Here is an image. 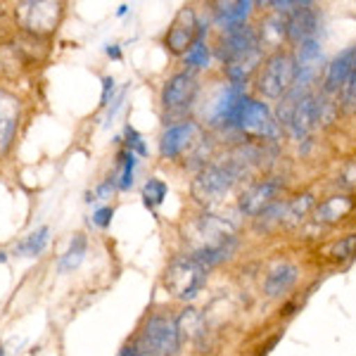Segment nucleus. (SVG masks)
<instances>
[{
    "instance_id": "nucleus-1",
    "label": "nucleus",
    "mask_w": 356,
    "mask_h": 356,
    "mask_svg": "<svg viewBox=\"0 0 356 356\" xmlns=\"http://www.w3.org/2000/svg\"><path fill=\"white\" fill-rule=\"evenodd\" d=\"M247 164H250L247 154L245 157H235L233 154L231 159H223V162H219V164L204 166L193 183L195 197L202 200V202H216L223 193L231 191L238 178L245 176Z\"/></svg>"
},
{
    "instance_id": "nucleus-2",
    "label": "nucleus",
    "mask_w": 356,
    "mask_h": 356,
    "mask_svg": "<svg viewBox=\"0 0 356 356\" xmlns=\"http://www.w3.org/2000/svg\"><path fill=\"white\" fill-rule=\"evenodd\" d=\"M178 347H181V335H178L176 321L164 318V316L147 318L136 342L138 356H174Z\"/></svg>"
},
{
    "instance_id": "nucleus-3",
    "label": "nucleus",
    "mask_w": 356,
    "mask_h": 356,
    "mask_svg": "<svg viewBox=\"0 0 356 356\" xmlns=\"http://www.w3.org/2000/svg\"><path fill=\"white\" fill-rule=\"evenodd\" d=\"M207 283V268L191 257H178L164 273V288L181 302H191L200 295Z\"/></svg>"
},
{
    "instance_id": "nucleus-4",
    "label": "nucleus",
    "mask_w": 356,
    "mask_h": 356,
    "mask_svg": "<svg viewBox=\"0 0 356 356\" xmlns=\"http://www.w3.org/2000/svg\"><path fill=\"white\" fill-rule=\"evenodd\" d=\"M297 76V67H295V55L290 53H273L266 60V65L261 67L259 79H257V88L264 97L268 100H280L288 90L292 88Z\"/></svg>"
},
{
    "instance_id": "nucleus-5",
    "label": "nucleus",
    "mask_w": 356,
    "mask_h": 356,
    "mask_svg": "<svg viewBox=\"0 0 356 356\" xmlns=\"http://www.w3.org/2000/svg\"><path fill=\"white\" fill-rule=\"evenodd\" d=\"M17 19L22 29L31 36H48L62 19V3L55 0H31L17 5Z\"/></svg>"
},
{
    "instance_id": "nucleus-6",
    "label": "nucleus",
    "mask_w": 356,
    "mask_h": 356,
    "mask_svg": "<svg viewBox=\"0 0 356 356\" xmlns=\"http://www.w3.org/2000/svg\"><path fill=\"white\" fill-rule=\"evenodd\" d=\"M233 129H240L250 136L257 138H278L280 129L278 122L273 119L268 105H264L261 100H254V97L245 95V100L240 102L238 117H235V126Z\"/></svg>"
},
{
    "instance_id": "nucleus-7",
    "label": "nucleus",
    "mask_w": 356,
    "mask_h": 356,
    "mask_svg": "<svg viewBox=\"0 0 356 356\" xmlns=\"http://www.w3.org/2000/svg\"><path fill=\"white\" fill-rule=\"evenodd\" d=\"M197 38H204V26L197 24L195 13L191 8H183L181 13L176 15L171 29L166 31V38H164L166 48L176 55H183L191 50V45L197 41Z\"/></svg>"
},
{
    "instance_id": "nucleus-8",
    "label": "nucleus",
    "mask_w": 356,
    "mask_h": 356,
    "mask_svg": "<svg viewBox=\"0 0 356 356\" xmlns=\"http://www.w3.org/2000/svg\"><path fill=\"white\" fill-rule=\"evenodd\" d=\"M323 48H321L318 38H312V41H304L297 48L295 55V67H297V76H295V88L307 90L309 86L314 83V79L318 76V72L323 69Z\"/></svg>"
},
{
    "instance_id": "nucleus-9",
    "label": "nucleus",
    "mask_w": 356,
    "mask_h": 356,
    "mask_svg": "<svg viewBox=\"0 0 356 356\" xmlns=\"http://www.w3.org/2000/svg\"><path fill=\"white\" fill-rule=\"evenodd\" d=\"M195 95H197V76H195L193 72H181L164 83L162 105H164V110H171V112L186 110V107H191Z\"/></svg>"
},
{
    "instance_id": "nucleus-10",
    "label": "nucleus",
    "mask_w": 356,
    "mask_h": 356,
    "mask_svg": "<svg viewBox=\"0 0 356 356\" xmlns=\"http://www.w3.org/2000/svg\"><path fill=\"white\" fill-rule=\"evenodd\" d=\"M195 138H197V124L195 122H181L174 126H166L162 138H159V152L166 159H176L188 147H193Z\"/></svg>"
},
{
    "instance_id": "nucleus-11",
    "label": "nucleus",
    "mask_w": 356,
    "mask_h": 356,
    "mask_svg": "<svg viewBox=\"0 0 356 356\" xmlns=\"http://www.w3.org/2000/svg\"><path fill=\"white\" fill-rule=\"evenodd\" d=\"M19 117H22V102L13 93L0 88V157L13 145L17 129H19Z\"/></svg>"
},
{
    "instance_id": "nucleus-12",
    "label": "nucleus",
    "mask_w": 356,
    "mask_h": 356,
    "mask_svg": "<svg viewBox=\"0 0 356 356\" xmlns=\"http://www.w3.org/2000/svg\"><path fill=\"white\" fill-rule=\"evenodd\" d=\"M285 31H288L290 41L295 43H304L316 38V31H318V10L314 8V3H307L304 8L295 10L285 19Z\"/></svg>"
},
{
    "instance_id": "nucleus-13",
    "label": "nucleus",
    "mask_w": 356,
    "mask_h": 356,
    "mask_svg": "<svg viewBox=\"0 0 356 356\" xmlns=\"http://www.w3.org/2000/svg\"><path fill=\"white\" fill-rule=\"evenodd\" d=\"M278 191H280V186L275 181L254 183V186L247 188V191L243 193V197H240V209L250 216H259L264 209H268V207L273 204Z\"/></svg>"
},
{
    "instance_id": "nucleus-14",
    "label": "nucleus",
    "mask_w": 356,
    "mask_h": 356,
    "mask_svg": "<svg viewBox=\"0 0 356 356\" xmlns=\"http://www.w3.org/2000/svg\"><path fill=\"white\" fill-rule=\"evenodd\" d=\"M354 60H356V48H347L344 53H340L330 62L328 72H325V83H323L325 95L337 93V90H342L344 86H347L349 76H352V69H354Z\"/></svg>"
},
{
    "instance_id": "nucleus-15",
    "label": "nucleus",
    "mask_w": 356,
    "mask_h": 356,
    "mask_svg": "<svg viewBox=\"0 0 356 356\" xmlns=\"http://www.w3.org/2000/svg\"><path fill=\"white\" fill-rule=\"evenodd\" d=\"M316 126H318V117H316V95L307 93L300 102H297L295 114H292L288 129L292 131V136H295L297 140H304Z\"/></svg>"
},
{
    "instance_id": "nucleus-16",
    "label": "nucleus",
    "mask_w": 356,
    "mask_h": 356,
    "mask_svg": "<svg viewBox=\"0 0 356 356\" xmlns=\"http://www.w3.org/2000/svg\"><path fill=\"white\" fill-rule=\"evenodd\" d=\"M297 275H300L297 266H292V264H285V261L278 264V266H273L271 271H268L266 280H264V292H266L271 300L288 295V292L295 288Z\"/></svg>"
},
{
    "instance_id": "nucleus-17",
    "label": "nucleus",
    "mask_w": 356,
    "mask_h": 356,
    "mask_svg": "<svg viewBox=\"0 0 356 356\" xmlns=\"http://www.w3.org/2000/svg\"><path fill=\"white\" fill-rule=\"evenodd\" d=\"M216 8H219L214 13L216 26H219L221 31H231V29L245 24L252 8H254V3H247V0H243V3H219Z\"/></svg>"
},
{
    "instance_id": "nucleus-18",
    "label": "nucleus",
    "mask_w": 356,
    "mask_h": 356,
    "mask_svg": "<svg viewBox=\"0 0 356 356\" xmlns=\"http://www.w3.org/2000/svg\"><path fill=\"white\" fill-rule=\"evenodd\" d=\"M26 67H29L26 45L22 43L0 45V74H5V76H19Z\"/></svg>"
},
{
    "instance_id": "nucleus-19",
    "label": "nucleus",
    "mask_w": 356,
    "mask_h": 356,
    "mask_svg": "<svg viewBox=\"0 0 356 356\" xmlns=\"http://www.w3.org/2000/svg\"><path fill=\"white\" fill-rule=\"evenodd\" d=\"M48 243H50V228L41 226V228H36L33 233H29L22 243L15 245V254L24 257V259H33V257L43 254V250L48 247Z\"/></svg>"
},
{
    "instance_id": "nucleus-20",
    "label": "nucleus",
    "mask_w": 356,
    "mask_h": 356,
    "mask_svg": "<svg viewBox=\"0 0 356 356\" xmlns=\"http://www.w3.org/2000/svg\"><path fill=\"white\" fill-rule=\"evenodd\" d=\"M352 197H347V195H337V197H330L325 200L323 204L316 209V221L318 223H335L340 221L344 214H347L349 209H352Z\"/></svg>"
},
{
    "instance_id": "nucleus-21",
    "label": "nucleus",
    "mask_w": 356,
    "mask_h": 356,
    "mask_svg": "<svg viewBox=\"0 0 356 356\" xmlns=\"http://www.w3.org/2000/svg\"><path fill=\"white\" fill-rule=\"evenodd\" d=\"M86 247H88V243H86V235L79 233L72 238V243H69L67 252L60 257V261H57V271L67 273V271H76L79 266H81L83 257H86Z\"/></svg>"
},
{
    "instance_id": "nucleus-22",
    "label": "nucleus",
    "mask_w": 356,
    "mask_h": 356,
    "mask_svg": "<svg viewBox=\"0 0 356 356\" xmlns=\"http://www.w3.org/2000/svg\"><path fill=\"white\" fill-rule=\"evenodd\" d=\"M176 328H178V335L183 337H200L204 332V318L197 309H186L181 316L176 318Z\"/></svg>"
},
{
    "instance_id": "nucleus-23",
    "label": "nucleus",
    "mask_w": 356,
    "mask_h": 356,
    "mask_svg": "<svg viewBox=\"0 0 356 356\" xmlns=\"http://www.w3.org/2000/svg\"><path fill=\"white\" fill-rule=\"evenodd\" d=\"M117 166H119V178L117 181V188L119 191H129L134 186V176H136V169H138V157L134 152L129 150H122L117 154Z\"/></svg>"
},
{
    "instance_id": "nucleus-24",
    "label": "nucleus",
    "mask_w": 356,
    "mask_h": 356,
    "mask_svg": "<svg viewBox=\"0 0 356 356\" xmlns=\"http://www.w3.org/2000/svg\"><path fill=\"white\" fill-rule=\"evenodd\" d=\"M285 38H288V31H285V19L273 17V19H266V24H264V31L259 36V45H266V48H280Z\"/></svg>"
},
{
    "instance_id": "nucleus-25",
    "label": "nucleus",
    "mask_w": 356,
    "mask_h": 356,
    "mask_svg": "<svg viewBox=\"0 0 356 356\" xmlns=\"http://www.w3.org/2000/svg\"><path fill=\"white\" fill-rule=\"evenodd\" d=\"M314 207V195H300V197H295L290 204H285V219L283 223H288V226H297V223L304 221V216H307V211Z\"/></svg>"
},
{
    "instance_id": "nucleus-26",
    "label": "nucleus",
    "mask_w": 356,
    "mask_h": 356,
    "mask_svg": "<svg viewBox=\"0 0 356 356\" xmlns=\"http://www.w3.org/2000/svg\"><path fill=\"white\" fill-rule=\"evenodd\" d=\"M166 193H169V188H166L164 181L150 178V181L145 183V188H143V200H145L147 209H157V207L166 200Z\"/></svg>"
},
{
    "instance_id": "nucleus-27",
    "label": "nucleus",
    "mask_w": 356,
    "mask_h": 356,
    "mask_svg": "<svg viewBox=\"0 0 356 356\" xmlns=\"http://www.w3.org/2000/svg\"><path fill=\"white\" fill-rule=\"evenodd\" d=\"M186 65L193 69H204L209 65V48L204 45L202 38H197V41L191 45V50H188V55H186Z\"/></svg>"
},
{
    "instance_id": "nucleus-28",
    "label": "nucleus",
    "mask_w": 356,
    "mask_h": 356,
    "mask_svg": "<svg viewBox=\"0 0 356 356\" xmlns=\"http://www.w3.org/2000/svg\"><path fill=\"white\" fill-rule=\"evenodd\" d=\"M124 138H126V150L134 152L136 157H147V145H145V140H143V136L138 134L136 129H131V126H126Z\"/></svg>"
},
{
    "instance_id": "nucleus-29",
    "label": "nucleus",
    "mask_w": 356,
    "mask_h": 356,
    "mask_svg": "<svg viewBox=\"0 0 356 356\" xmlns=\"http://www.w3.org/2000/svg\"><path fill=\"white\" fill-rule=\"evenodd\" d=\"M354 250H356V235H349V238L337 240V243L330 247V257H335V259H347Z\"/></svg>"
},
{
    "instance_id": "nucleus-30",
    "label": "nucleus",
    "mask_w": 356,
    "mask_h": 356,
    "mask_svg": "<svg viewBox=\"0 0 356 356\" xmlns=\"http://www.w3.org/2000/svg\"><path fill=\"white\" fill-rule=\"evenodd\" d=\"M112 216H114V209H112L110 204L97 207L95 214H93V223H95L97 228H107L112 223Z\"/></svg>"
},
{
    "instance_id": "nucleus-31",
    "label": "nucleus",
    "mask_w": 356,
    "mask_h": 356,
    "mask_svg": "<svg viewBox=\"0 0 356 356\" xmlns=\"http://www.w3.org/2000/svg\"><path fill=\"white\" fill-rule=\"evenodd\" d=\"M114 79L112 76H105L102 79V97H100V107H107L110 105V97H112V93H114Z\"/></svg>"
},
{
    "instance_id": "nucleus-32",
    "label": "nucleus",
    "mask_w": 356,
    "mask_h": 356,
    "mask_svg": "<svg viewBox=\"0 0 356 356\" xmlns=\"http://www.w3.org/2000/svg\"><path fill=\"white\" fill-rule=\"evenodd\" d=\"M117 191V181L114 178H107L102 186H97V191H95V197H107L110 193H114Z\"/></svg>"
},
{
    "instance_id": "nucleus-33",
    "label": "nucleus",
    "mask_w": 356,
    "mask_h": 356,
    "mask_svg": "<svg viewBox=\"0 0 356 356\" xmlns=\"http://www.w3.org/2000/svg\"><path fill=\"white\" fill-rule=\"evenodd\" d=\"M344 90H347V100H349V102L356 100V60H354L352 76H349V81H347V86H344Z\"/></svg>"
},
{
    "instance_id": "nucleus-34",
    "label": "nucleus",
    "mask_w": 356,
    "mask_h": 356,
    "mask_svg": "<svg viewBox=\"0 0 356 356\" xmlns=\"http://www.w3.org/2000/svg\"><path fill=\"white\" fill-rule=\"evenodd\" d=\"M105 53L110 55L112 60H122V48H119V45H107Z\"/></svg>"
},
{
    "instance_id": "nucleus-35",
    "label": "nucleus",
    "mask_w": 356,
    "mask_h": 356,
    "mask_svg": "<svg viewBox=\"0 0 356 356\" xmlns=\"http://www.w3.org/2000/svg\"><path fill=\"white\" fill-rule=\"evenodd\" d=\"M119 356H138L136 344H126V347L122 349V354H119Z\"/></svg>"
},
{
    "instance_id": "nucleus-36",
    "label": "nucleus",
    "mask_w": 356,
    "mask_h": 356,
    "mask_svg": "<svg viewBox=\"0 0 356 356\" xmlns=\"http://www.w3.org/2000/svg\"><path fill=\"white\" fill-rule=\"evenodd\" d=\"M126 15H129V5H119L117 17H126Z\"/></svg>"
},
{
    "instance_id": "nucleus-37",
    "label": "nucleus",
    "mask_w": 356,
    "mask_h": 356,
    "mask_svg": "<svg viewBox=\"0 0 356 356\" xmlns=\"http://www.w3.org/2000/svg\"><path fill=\"white\" fill-rule=\"evenodd\" d=\"M8 261V254H3V252H0V264H5Z\"/></svg>"
},
{
    "instance_id": "nucleus-38",
    "label": "nucleus",
    "mask_w": 356,
    "mask_h": 356,
    "mask_svg": "<svg viewBox=\"0 0 356 356\" xmlns=\"http://www.w3.org/2000/svg\"><path fill=\"white\" fill-rule=\"evenodd\" d=\"M0 356H5V347H0Z\"/></svg>"
}]
</instances>
